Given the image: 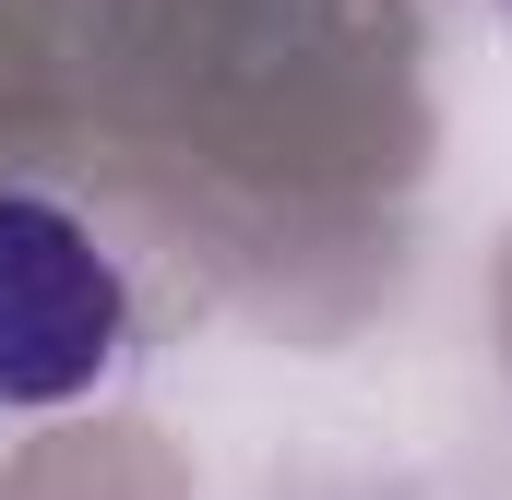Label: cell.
Wrapping results in <instances>:
<instances>
[{
	"mask_svg": "<svg viewBox=\"0 0 512 500\" xmlns=\"http://www.w3.org/2000/svg\"><path fill=\"white\" fill-rule=\"evenodd\" d=\"M120 334H131V298L96 227L36 191H0V417L96 393Z\"/></svg>",
	"mask_w": 512,
	"mask_h": 500,
	"instance_id": "6da1fadb",
	"label": "cell"
}]
</instances>
